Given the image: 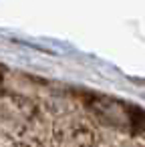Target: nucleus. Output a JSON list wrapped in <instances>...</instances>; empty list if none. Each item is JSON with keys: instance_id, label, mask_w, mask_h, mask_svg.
I'll use <instances>...</instances> for the list:
<instances>
[{"instance_id": "1", "label": "nucleus", "mask_w": 145, "mask_h": 147, "mask_svg": "<svg viewBox=\"0 0 145 147\" xmlns=\"http://www.w3.org/2000/svg\"><path fill=\"white\" fill-rule=\"evenodd\" d=\"M2 75H4V69H2V67H0V79H2Z\"/></svg>"}]
</instances>
